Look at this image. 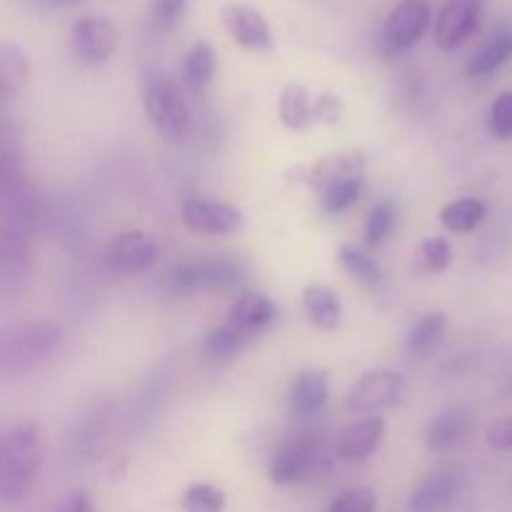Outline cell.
<instances>
[{"label": "cell", "instance_id": "6da1fadb", "mask_svg": "<svg viewBox=\"0 0 512 512\" xmlns=\"http://www.w3.org/2000/svg\"><path fill=\"white\" fill-rule=\"evenodd\" d=\"M43 463L38 425L20 423L0 433V503H18L33 488Z\"/></svg>", "mask_w": 512, "mask_h": 512}, {"label": "cell", "instance_id": "7a4b0ae2", "mask_svg": "<svg viewBox=\"0 0 512 512\" xmlns=\"http://www.w3.org/2000/svg\"><path fill=\"white\" fill-rule=\"evenodd\" d=\"M63 343V330L48 320L0 330V375L30 373L48 363Z\"/></svg>", "mask_w": 512, "mask_h": 512}, {"label": "cell", "instance_id": "3957f363", "mask_svg": "<svg viewBox=\"0 0 512 512\" xmlns=\"http://www.w3.org/2000/svg\"><path fill=\"white\" fill-rule=\"evenodd\" d=\"M143 105L150 123L163 138L183 140L193 128L188 100L178 85L163 73H148L143 78Z\"/></svg>", "mask_w": 512, "mask_h": 512}, {"label": "cell", "instance_id": "277c9868", "mask_svg": "<svg viewBox=\"0 0 512 512\" xmlns=\"http://www.w3.org/2000/svg\"><path fill=\"white\" fill-rule=\"evenodd\" d=\"M333 468V453L320 440H295L288 443L270 463V480L275 485H295L318 480Z\"/></svg>", "mask_w": 512, "mask_h": 512}, {"label": "cell", "instance_id": "5b68a950", "mask_svg": "<svg viewBox=\"0 0 512 512\" xmlns=\"http://www.w3.org/2000/svg\"><path fill=\"white\" fill-rule=\"evenodd\" d=\"M248 275L243 260L238 258H208L195 263H180L170 270V285L175 290H205V288H235Z\"/></svg>", "mask_w": 512, "mask_h": 512}, {"label": "cell", "instance_id": "8992f818", "mask_svg": "<svg viewBox=\"0 0 512 512\" xmlns=\"http://www.w3.org/2000/svg\"><path fill=\"white\" fill-rule=\"evenodd\" d=\"M433 23L430 0H400L388 15L383 28V43L390 53H403L418 45Z\"/></svg>", "mask_w": 512, "mask_h": 512}, {"label": "cell", "instance_id": "52a82bcc", "mask_svg": "<svg viewBox=\"0 0 512 512\" xmlns=\"http://www.w3.org/2000/svg\"><path fill=\"white\" fill-rule=\"evenodd\" d=\"M405 395V380L400 373L393 370H370L360 375L358 383L348 390V410L353 413H370L375 415L378 410L395 408Z\"/></svg>", "mask_w": 512, "mask_h": 512}, {"label": "cell", "instance_id": "ba28073f", "mask_svg": "<svg viewBox=\"0 0 512 512\" xmlns=\"http://www.w3.org/2000/svg\"><path fill=\"white\" fill-rule=\"evenodd\" d=\"M70 48L85 65H105L118 48V30L105 15H83L70 28Z\"/></svg>", "mask_w": 512, "mask_h": 512}, {"label": "cell", "instance_id": "9c48e42d", "mask_svg": "<svg viewBox=\"0 0 512 512\" xmlns=\"http://www.w3.org/2000/svg\"><path fill=\"white\" fill-rule=\"evenodd\" d=\"M483 0H445L435 18V45L445 53L460 48L478 30Z\"/></svg>", "mask_w": 512, "mask_h": 512}, {"label": "cell", "instance_id": "30bf717a", "mask_svg": "<svg viewBox=\"0 0 512 512\" xmlns=\"http://www.w3.org/2000/svg\"><path fill=\"white\" fill-rule=\"evenodd\" d=\"M223 23L230 38L250 53H270L273 50V33L268 20L260 10L245 3H228L223 8Z\"/></svg>", "mask_w": 512, "mask_h": 512}, {"label": "cell", "instance_id": "8fae6325", "mask_svg": "<svg viewBox=\"0 0 512 512\" xmlns=\"http://www.w3.org/2000/svg\"><path fill=\"white\" fill-rule=\"evenodd\" d=\"M183 223L188 230L200 235H213V238H223V235H233L243 228L245 218L235 205L218 203V200H188L183 205Z\"/></svg>", "mask_w": 512, "mask_h": 512}, {"label": "cell", "instance_id": "7c38bea8", "mask_svg": "<svg viewBox=\"0 0 512 512\" xmlns=\"http://www.w3.org/2000/svg\"><path fill=\"white\" fill-rule=\"evenodd\" d=\"M158 255L160 243L150 233H143V230L120 233L108 248L110 265L125 275H140L150 270L155 260H158Z\"/></svg>", "mask_w": 512, "mask_h": 512}, {"label": "cell", "instance_id": "4fadbf2b", "mask_svg": "<svg viewBox=\"0 0 512 512\" xmlns=\"http://www.w3.org/2000/svg\"><path fill=\"white\" fill-rule=\"evenodd\" d=\"M30 235L0 225V295L18 290L28 273L30 263Z\"/></svg>", "mask_w": 512, "mask_h": 512}, {"label": "cell", "instance_id": "5bb4252c", "mask_svg": "<svg viewBox=\"0 0 512 512\" xmlns=\"http://www.w3.org/2000/svg\"><path fill=\"white\" fill-rule=\"evenodd\" d=\"M28 185L23 163V140L13 120L0 115V200Z\"/></svg>", "mask_w": 512, "mask_h": 512}, {"label": "cell", "instance_id": "9a60e30c", "mask_svg": "<svg viewBox=\"0 0 512 512\" xmlns=\"http://www.w3.org/2000/svg\"><path fill=\"white\" fill-rule=\"evenodd\" d=\"M385 435V420L380 415H368L358 423L348 425L338 438V458L345 463H360L378 450Z\"/></svg>", "mask_w": 512, "mask_h": 512}, {"label": "cell", "instance_id": "2e32d148", "mask_svg": "<svg viewBox=\"0 0 512 512\" xmlns=\"http://www.w3.org/2000/svg\"><path fill=\"white\" fill-rule=\"evenodd\" d=\"M275 320V305L263 293H243L228 310V325L248 338L263 333Z\"/></svg>", "mask_w": 512, "mask_h": 512}, {"label": "cell", "instance_id": "e0dca14e", "mask_svg": "<svg viewBox=\"0 0 512 512\" xmlns=\"http://www.w3.org/2000/svg\"><path fill=\"white\" fill-rule=\"evenodd\" d=\"M460 488L458 475L450 470H440V473L428 475L415 485L413 495H410V512H443L450 508Z\"/></svg>", "mask_w": 512, "mask_h": 512}, {"label": "cell", "instance_id": "ac0fdd59", "mask_svg": "<svg viewBox=\"0 0 512 512\" xmlns=\"http://www.w3.org/2000/svg\"><path fill=\"white\" fill-rule=\"evenodd\" d=\"M470 433V413L465 408H448L428 425L425 443L433 453H448L458 448Z\"/></svg>", "mask_w": 512, "mask_h": 512}, {"label": "cell", "instance_id": "d6986e66", "mask_svg": "<svg viewBox=\"0 0 512 512\" xmlns=\"http://www.w3.org/2000/svg\"><path fill=\"white\" fill-rule=\"evenodd\" d=\"M303 305H305V313H308L310 323L315 328L325 330H335L343 320V305H340L338 293L333 288L323 283H308L303 290Z\"/></svg>", "mask_w": 512, "mask_h": 512}, {"label": "cell", "instance_id": "ffe728a7", "mask_svg": "<svg viewBox=\"0 0 512 512\" xmlns=\"http://www.w3.org/2000/svg\"><path fill=\"white\" fill-rule=\"evenodd\" d=\"M512 58V25H500L488 40L478 48V53L470 58L468 75L470 78H488L495 70L503 68Z\"/></svg>", "mask_w": 512, "mask_h": 512}, {"label": "cell", "instance_id": "44dd1931", "mask_svg": "<svg viewBox=\"0 0 512 512\" xmlns=\"http://www.w3.org/2000/svg\"><path fill=\"white\" fill-rule=\"evenodd\" d=\"M330 395V383L328 373L325 370H305L298 375V380L293 383V408L295 413L310 418V415H318L325 408Z\"/></svg>", "mask_w": 512, "mask_h": 512}, {"label": "cell", "instance_id": "7402d4cb", "mask_svg": "<svg viewBox=\"0 0 512 512\" xmlns=\"http://www.w3.org/2000/svg\"><path fill=\"white\" fill-rule=\"evenodd\" d=\"M278 113L285 128L295 130V133H305L315 123V100L310 98L303 85L290 83L280 95Z\"/></svg>", "mask_w": 512, "mask_h": 512}, {"label": "cell", "instance_id": "603a6c76", "mask_svg": "<svg viewBox=\"0 0 512 512\" xmlns=\"http://www.w3.org/2000/svg\"><path fill=\"white\" fill-rule=\"evenodd\" d=\"M30 75L28 55L15 43H0V108L18 93Z\"/></svg>", "mask_w": 512, "mask_h": 512}, {"label": "cell", "instance_id": "cb8c5ba5", "mask_svg": "<svg viewBox=\"0 0 512 512\" xmlns=\"http://www.w3.org/2000/svg\"><path fill=\"white\" fill-rule=\"evenodd\" d=\"M218 70V58H215V48L208 40H195L190 45L188 55L183 63V78L193 90H205L215 78Z\"/></svg>", "mask_w": 512, "mask_h": 512}, {"label": "cell", "instance_id": "d4e9b609", "mask_svg": "<svg viewBox=\"0 0 512 512\" xmlns=\"http://www.w3.org/2000/svg\"><path fill=\"white\" fill-rule=\"evenodd\" d=\"M488 215V205L478 198H460L440 210V223L450 233H473Z\"/></svg>", "mask_w": 512, "mask_h": 512}, {"label": "cell", "instance_id": "484cf974", "mask_svg": "<svg viewBox=\"0 0 512 512\" xmlns=\"http://www.w3.org/2000/svg\"><path fill=\"white\" fill-rule=\"evenodd\" d=\"M248 340V335L235 330L233 325H218V328L208 330V335H205L203 353L215 363H230L233 358H238L240 350L248 345Z\"/></svg>", "mask_w": 512, "mask_h": 512}, {"label": "cell", "instance_id": "4316f807", "mask_svg": "<svg viewBox=\"0 0 512 512\" xmlns=\"http://www.w3.org/2000/svg\"><path fill=\"white\" fill-rule=\"evenodd\" d=\"M360 190H363L360 173H343L338 178L323 183L320 205H323L325 213H343V210H348L360 198Z\"/></svg>", "mask_w": 512, "mask_h": 512}, {"label": "cell", "instance_id": "83f0119b", "mask_svg": "<svg viewBox=\"0 0 512 512\" xmlns=\"http://www.w3.org/2000/svg\"><path fill=\"white\" fill-rule=\"evenodd\" d=\"M445 328H448V318L445 313H428L418 320V323L410 328L408 340H405V348H408L410 355L420 358V355H428L435 345L440 343V338L445 335Z\"/></svg>", "mask_w": 512, "mask_h": 512}, {"label": "cell", "instance_id": "f1b7e54d", "mask_svg": "<svg viewBox=\"0 0 512 512\" xmlns=\"http://www.w3.org/2000/svg\"><path fill=\"white\" fill-rule=\"evenodd\" d=\"M338 260L340 265H343L345 273H348L350 278L358 280V283L370 285V288L383 283V268H380V265L375 263V258H370L365 250L355 248V245H343V248L338 250Z\"/></svg>", "mask_w": 512, "mask_h": 512}, {"label": "cell", "instance_id": "f546056e", "mask_svg": "<svg viewBox=\"0 0 512 512\" xmlns=\"http://www.w3.org/2000/svg\"><path fill=\"white\" fill-rule=\"evenodd\" d=\"M228 498L220 488L210 483H195L183 493L185 512H223Z\"/></svg>", "mask_w": 512, "mask_h": 512}, {"label": "cell", "instance_id": "4dcf8cb0", "mask_svg": "<svg viewBox=\"0 0 512 512\" xmlns=\"http://www.w3.org/2000/svg\"><path fill=\"white\" fill-rule=\"evenodd\" d=\"M395 225V205L390 200L375 205L368 215V223H365V243L368 248H378L385 243V238L390 235Z\"/></svg>", "mask_w": 512, "mask_h": 512}, {"label": "cell", "instance_id": "1f68e13d", "mask_svg": "<svg viewBox=\"0 0 512 512\" xmlns=\"http://www.w3.org/2000/svg\"><path fill=\"white\" fill-rule=\"evenodd\" d=\"M185 8H188V0H153L150 3V23L155 30L168 33L183 18Z\"/></svg>", "mask_w": 512, "mask_h": 512}, {"label": "cell", "instance_id": "d6a6232c", "mask_svg": "<svg viewBox=\"0 0 512 512\" xmlns=\"http://www.w3.org/2000/svg\"><path fill=\"white\" fill-rule=\"evenodd\" d=\"M420 255H423V263L430 273H443V270L450 268L453 263V248L445 238L435 235V238H428L423 245H420Z\"/></svg>", "mask_w": 512, "mask_h": 512}, {"label": "cell", "instance_id": "836d02e7", "mask_svg": "<svg viewBox=\"0 0 512 512\" xmlns=\"http://www.w3.org/2000/svg\"><path fill=\"white\" fill-rule=\"evenodd\" d=\"M490 133L498 140L512 138V93H500L490 105Z\"/></svg>", "mask_w": 512, "mask_h": 512}, {"label": "cell", "instance_id": "e575fe53", "mask_svg": "<svg viewBox=\"0 0 512 512\" xmlns=\"http://www.w3.org/2000/svg\"><path fill=\"white\" fill-rule=\"evenodd\" d=\"M378 508V498H375L373 490L368 488H353L345 490L328 512H375Z\"/></svg>", "mask_w": 512, "mask_h": 512}, {"label": "cell", "instance_id": "d590c367", "mask_svg": "<svg viewBox=\"0 0 512 512\" xmlns=\"http://www.w3.org/2000/svg\"><path fill=\"white\" fill-rule=\"evenodd\" d=\"M488 445L498 453H510L512 450V418L495 420L488 428Z\"/></svg>", "mask_w": 512, "mask_h": 512}, {"label": "cell", "instance_id": "8d00e7d4", "mask_svg": "<svg viewBox=\"0 0 512 512\" xmlns=\"http://www.w3.org/2000/svg\"><path fill=\"white\" fill-rule=\"evenodd\" d=\"M340 113H343V105H340V100L333 98V95H323V98L315 100V120L335 123V120H340Z\"/></svg>", "mask_w": 512, "mask_h": 512}, {"label": "cell", "instance_id": "74e56055", "mask_svg": "<svg viewBox=\"0 0 512 512\" xmlns=\"http://www.w3.org/2000/svg\"><path fill=\"white\" fill-rule=\"evenodd\" d=\"M58 512H93V503L83 490H75V493L65 495L63 503L58 505Z\"/></svg>", "mask_w": 512, "mask_h": 512}, {"label": "cell", "instance_id": "f35d334b", "mask_svg": "<svg viewBox=\"0 0 512 512\" xmlns=\"http://www.w3.org/2000/svg\"><path fill=\"white\" fill-rule=\"evenodd\" d=\"M35 3H43V5H65V3H73V0H35Z\"/></svg>", "mask_w": 512, "mask_h": 512}]
</instances>
